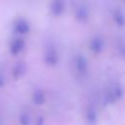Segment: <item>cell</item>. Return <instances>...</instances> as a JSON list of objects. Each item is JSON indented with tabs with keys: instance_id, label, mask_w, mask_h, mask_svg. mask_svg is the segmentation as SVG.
<instances>
[{
	"instance_id": "4",
	"label": "cell",
	"mask_w": 125,
	"mask_h": 125,
	"mask_svg": "<svg viewBox=\"0 0 125 125\" xmlns=\"http://www.w3.org/2000/svg\"><path fill=\"white\" fill-rule=\"evenodd\" d=\"M29 29H30L29 23L24 19H19L15 22V24H14V31H15V33L20 34V35L28 33Z\"/></svg>"
},
{
	"instance_id": "3",
	"label": "cell",
	"mask_w": 125,
	"mask_h": 125,
	"mask_svg": "<svg viewBox=\"0 0 125 125\" xmlns=\"http://www.w3.org/2000/svg\"><path fill=\"white\" fill-rule=\"evenodd\" d=\"M74 65H75V69L78 72V74L83 75L87 72V69H88L87 60L83 55L76 56L75 61H74Z\"/></svg>"
},
{
	"instance_id": "12",
	"label": "cell",
	"mask_w": 125,
	"mask_h": 125,
	"mask_svg": "<svg viewBox=\"0 0 125 125\" xmlns=\"http://www.w3.org/2000/svg\"><path fill=\"white\" fill-rule=\"evenodd\" d=\"M26 71V64L23 62H18L17 64L15 65L14 67V70H13V75L15 78H20L21 77Z\"/></svg>"
},
{
	"instance_id": "11",
	"label": "cell",
	"mask_w": 125,
	"mask_h": 125,
	"mask_svg": "<svg viewBox=\"0 0 125 125\" xmlns=\"http://www.w3.org/2000/svg\"><path fill=\"white\" fill-rule=\"evenodd\" d=\"M32 101L37 105L43 104L46 101V97H45L44 92L41 89H36L32 94Z\"/></svg>"
},
{
	"instance_id": "16",
	"label": "cell",
	"mask_w": 125,
	"mask_h": 125,
	"mask_svg": "<svg viewBox=\"0 0 125 125\" xmlns=\"http://www.w3.org/2000/svg\"><path fill=\"white\" fill-rule=\"evenodd\" d=\"M5 85V76L3 75L2 71H0V88Z\"/></svg>"
},
{
	"instance_id": "14",
	"label": "cell",
	"mask_w": 125,
	"mask_h": 125,
	"mask_svg": "<svg viewBox=\"0 0 125 125\" xmlns=\"http://www.w3.org/2000/svg\"><path fill=\"white\" fill-rule=\"evenodd\" d=\"M116 49L118 51V53L120 54V56H122L123 58H125V41L124 40H119L116 46Z\"/></svg>"
},
{
	"instance_id": "7",
	"label": "cell",
	"mask_w": 125,
	"mask_h": 125,
	"mask_svg": "<svg viewBox=\"0 0 125 125\" xmlns=\"http://www.w3.org/2000/svg\"><path fill=\"white\" fill-rule=\"evenodd\" d=\"M89 9L85 5H78L75 8V17L79 21H85L89 18Z\"/></svg>"
},
{
	"instance_id": "6",
	"label": "cell",
	"mask_w": 125,
	"mask_h": 125,
	"mask_svg": "<svg viewBox=\"0 0 125 125\" xmlns=\"http://www.w3.org/2000/svg\"><path fill=\"white\" fill-rule=\"evenodd\" d=\"M25 42L22 38H16L14 39L10 44V52L12 55L17 56L19 53H21L24 48Z\"/></svg>"
},
{
	"instance_id": "2",
	"label": "cell",
	"mask_w": 125,
	"mask_h": 125,
	"mask_svg": "<svg viewBox=\"0 0 125 125\" xmlns=\"http://www.w3.org/2000/svg\"><path fill=\"white\" fill-rule=\"evenodd\" d=\"M44 61L49 65H55V64H57V62L59 61V55H58V51L56 49V46L51 42L47 43V45L45 46Z\"/></svg>"
},
{
	"instance_id": "5",
	"label": "cell",
	"mask_w": 125,
	"mask_h": 125,
	"mask_svg": "<svg viewBox=\"0 0 125 125\" xmlns=\"http://www.w3.org/2000/svg\"><path fill=\"white\" fill-rule=\"evenodd\" d=\"M104 40L101 36H95L90 41V49L92 52L96 54H100L104 50Z\"/></svg>"
},
{
	"instance_id": "1",
	"label": "cell",
	"mask_w": 125,
	"mask_h": 125,
	"mask_svg": "<svg viewBox=\"0 0 125 125\" xmlns=\"http://www.w3.org/2000/svg\"><path fill=\"white\" fill-rule=\"evenodd\" d=\"M123 93H124V90H123V87L120 84L115 83V84L111 85L109 87V89L107 90V92L105 93V95H104L105 104H113L114 102L118 101L119 99L122 98Z\"/></svg>"
},
{
	"instance_id": "10",
	"label": "cell",
	"mask_w": 125,
	"mask_h": 125,
	"mask_svg": "<svg viewBox=\"0 0 125 125\" xmlns=\"http://www.w3.org/2000/svg\"><path fill=\"white\" fill-rule=\"evenodd\" d=\"M112 18L118 26H124L125 25V15L121 9H115L113 11Z\"/></svg>"
},
{
	"instance_id": "15",
	"label": "cell",
	"mask_w": 125,
	"mask_h": 125,
	"mask_svg": "<svg viewBox=\"0 0 125 125\" xmlns=\"http://www.w3.org/2000/svg\"><path fill=\"white\" fill-rule=\"evenodd\" d=\"M35 125H44V117L43 116H38Z\"/></svg>"
},
{
	"instance_id": "13",
	"label": "cell",
	"mask_w": 125,
	"mask_h": 125,
	"mask_svg": "<svg viewBox=\"0 0 125 125\" xmlns=\"http://www.w3.org/2000/svg\"><path fill=\"white\" fill-rule=\"evenodd\" d=\"M20 123L21 125H29L30 124V121H31V117H30V114L28 112H21V115H20Z\"/></svg>"
},
{
	"instance_id": "8",
	"label": "cell",
	"mask_w": 125,
	"mask_h": 125,
	"mask_svg": "<svg viewBox=\"0 0 125 125\" xmlns=\"http://www.w3.org/2000/svg\"><path fill=\"white\" fill-rule=\"evenodd\" d=\"M50 11L54 16H60L64 11V2L62 1H54L50 6Z\"/></svg>"
},
{
	"instance_id": "9",
	"label": "cell",
	"mask_w": 125,
	"mask_h": 125,
	"mask_svg": "<svg viewBox=\"0 0 125 125\" xmlns=\"http://www.w3.org/2000/svg\"><path fill=\"white\" fill-rule=\"evenodd\" d=\"M97 120H98V113H97L96 108L94 106L88 107L86 111V121L88 122V124L95 125L97 123Z\"/></svg>"
}]
</instances>
